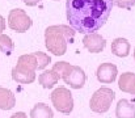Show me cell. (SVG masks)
<instances>
[{"mask_svg": "<svg viewBox=\"0 0 135 118\" xmlns=\"http://www.w3.org/2000/svg\"><path fill=\"white\" fill-rule=\"evenodd\" d=\"M113 5L114 0H67V21L75 32L96 33L108 21Z\"/></svg>", "mask_w": 135, "mask_h": 118, "instance_id": "cell-1", "label": "cell"}, {"mask_svg": "<svg viewBox=\"0 0 135 118\" xmlns=\"http://www.w3.org/2000/svg\"><path fill=\"white\" fill-rule=\"evenodd\" d=\"M75 30L67 25H52L45 30V45L49 53L56 56L64 55L67 51L68 41L74 38Z\"/></svg>", "mask_w": 135, "mask_h": 118, "instance_id": "cell-2", "label": "cell"}, {"mask_svg": "<svg viewBox=\"0 0 135 118\" xmlns=\"http://www.w3.org/2000/svg\"><path fill=\"white\" fill-rule=\"evenodd\" d=\"M37 70H38V62L36 53L24 54L18 58L17 64L12 70V79L20 84H32L36 80Z\"/></svg>", "mask_w": 135, "mask_h": 118, "instance_id": "cell-3", "label": "cell"}, {"mask_svg": "<svg viewBox=\"0 0 135 118\" xmlns=\"http://www.w3.org/2000/svg\"><path fill=\"white\" fill-rule=\"evenodd\" d=\"M52 70L59 74L60 79L74 89H80L85 84V72L79 66H72L67 62H58L52 66Z\"/></svg>", "mask_w": 135, "mask_h": 118, "instance_id": "cell-4", "label": "cell"}, {"mask_svg": "<svg viewBox=\"0 0 135 118\" xmlns=\"http://www.w3.org/2000/svg\"><path fill=\"white\" fill-rule=\"evenodd\" d=\"M114 98H115L114 91L108 87H102L92 95L89 101L90 110L94 113H106L110 109V105L114 101Z\"/></svg>", "mask_w": 135, "mask_h": 118, "instance_id": "cell-5", "label": "cell"}, {"mask_svg": "<svg viewBox=\"0 0 135 118\" xmlns=\"http://www.w3.org/2000/svg\"><path fill=\"white\" fill-rule=\"evenodd\" d=\"M51 102H52L54 108L58 112L63 113V114H70L72 112V109H74L72 93L70 92V89H67L64 87H59V88L52 91Z\"/></svg>", "mask_w": 135, "mask_h": 118, "instance_id": "cell-6", "label": "cell"}, {"mask_svg": "<svg viewBox=\"0 0 135 118\" xmlns=\"http://www.w3.org/2000/svg\"><path fill=\"white\" fill-rule=\"evenodd\" d=\"M32 18L28 16V13L20 8L12 9L8 15V26L17 32V33H25L32 26Z\"/></svg>", "mask_w": 135, "mask_h": 118, "instance_id": "cell-7", "label": "cell"}, {"mask_svg": "<svg viewBox=\"0 0 135 118\" xmlns=\"http://www.w3.org/2000/svg\"><path fill=\"white\" fill-rule=\"evenodd\" d=\"M117 74H118V68L113 63H102L97 67V71H96L97 80L104 84L113 83L117 79Z\"/></svg>", "mask_w": 135, "mask_h": 118, "instance_id": "cell-8", "label": "cell"}, {"mask_svg": "<svg viewBox=\"0 0 135 118\" xmlns=\"http://www.w3.org/2000/svg\"><path fill=\"white\" fill-rule=\"evenodd\" d=\"M83 43L85 46V49L93 53V54H97V53H101L105 46H106V41L102 36H100L98 33H89V34H85V37L83 38Z\"/></svg>", "mask_w": 135, "mask_h": 118, "instance_id": "cell-9", "label": "cell"}, {"mask_svg": "<svg viewBox=\"0 0 135 118\" xmlns=\"http://www.w3.org/2000/svg\"><path fill=\"white\" fill-rule=\"evenodd\" d=\"M115 116L117 118H135V105L126 98L119 100L115 108Z\"/></svg>", "mask_w": 135, "mask_h": 118, "instance_id": "cell-10", "label": "cell"}, {"mask_svg": "<svg viewBox=\"0 0 135 118\" xmlns=\"http://www.w3.org/2000/svg\"><path fill=\"white\" fill-rule=\"evenodd\" d=\"M130 42L126 38H115L112 42V53L119 58H126L130 54Z\"/></svg>", "mask_w": 135, "mask_h": 118, "instance_id": "cell-11", "label": "cell"}, {"mask_svg": "<svg viewBox=\"0 0 135 118\" xmlns=\"http://www.w3.org/2000/svg\"><path fill=\"white\" fill-rule=\"evenodd\" d=\"M16 105V97L13 92L8 88L0 87V109L1 110H11Z\"/></svg>", "mask_w": 135, "mask_h": 118, "instance_id": "cell-12", "label": "cell"}, {"mask_svg": "<svg viewBox=\"0 0 135 118\" xmlns=\"http://www.w3.org/2000/svg\"><path fill=\"white\" fill-rule=\"evenodd\" d=\"M118 87L122 92L135 95V74L133 72H125L119 76Z\"/></svg>", "mask_w": 135, "mask_h": 118, "instance_id": "cell-13", "label": "cell"}, {"mask_svg": "<svg viewBox=\"0 0 135 118\" xmlns=\"http://www.w3.org/2000/svg\"><path fill=\"white\" fill-rule=\"evenodd\" d=\"M59 79H60L59 74L51 68V70L44 71V72L38 76V83H40L44 88H46V89H51V88L59 81Z\"/></svg>", "mask_w": 135, "mask_h": 118, "instance_id": "cell-14", "label": "cell"}, {"mask_svg": "<svg viewBox=\"0 0 135 118\" xmlns=\"http://www.w3.org/2000/svg\"><path fill=\"white\" fill-rule=\"evenodd\" d=\"M30 117L32 118H52L54 113L51 110V108L49 105H46L44 102H38L36 104L32 110H30Z\"/></svg>", "mask_w": 135, "mask_h": 118, "instance_id": "cell-15", "label": "cell"}, {"mask_svg": "<svg viewBox=\"0 0 135 118\" xmlns=\"http://www.w3.org/2000/svg\"><path fill=\"white\" fill-rule=\"evenodd\" d=\"M15 49V45L12 42V39L9 36H5V34H0V51L7 54V55H11L12 51Z\"/></svg>", "mask_w": 135, "mask_h": 118, "instance_id": "cell-16", "label": "cell"}, {"mask_svg": "<svg viewBox=\"0 0 135 118\" xmlns=\"http://www.w3.org/2000/svg\"><path fill=\"white\" fill-rule=\"evenodd\" d=\"M36 55H37V62H38V70L46 68V66L51 62V58H50L47 54L42 53V51H37Z\"/></svg>", "mask_w": 135, "mask_h": 118, "instance_id": "cell-17", "label": "cell"}, {"mask_svg": "<svg viewBox=\"0 0 135 118\" xmlns=\"http://www.w3.org/2000/svg\"><path fill=\"white\" fill-rule=\"evenodd\" d=\"M114 4L119 8H125V9H130L135 5V0H114Z\"/></svg>", "mask_w": 135, "mask_h": 118, "instance_id": "cell-18", "label": "cell"}, {"mask_svg": "<svg viewBox=\"0 0 135 118\" xmlns=\"http://www.w3.org/2000/svg\"><path fill=\"white\" fill-rule=\"evenodd\" d=\"M24 1V4H26V5H29V7H34V5H37L38 3H41V0H22Z\"/></svg>", "mask_w": 135, "mask_h": 118, "instance_id": "cell-19", "label": "cell"}, {"mask_svg": "<svg viewBox=\"0 0 135 118\" xmlns=\"http://www.w3.org/2000/svg\"><path fill=\"white\" fill-rule=\"evenodd\" d=\"M11 118H28V116L24 113V112H17V113H15V114H12Z\"/></svg>", "mask_w": 135, "mask_h": 118, "instance_id": "cell-20", "label": "cell"}, {"mask_svg": "<svg viewBox=\"0 0 135 118\" xmlns=\"http://www.w3.org/2000/svg\"><path fill=\"white\" fill-rule=\"evenodd\" d=\"M4 29H5V20L3 16H0V34L4 32Z\"/></svg>", "mask_w": 135, "mask_h": 118, "instance_id": "cell-21", "label": "cell"}, {"mask_svg": "<svg viewBox=\"0 0 135 118\" xmlns=\"http://www.w3.org/2000/svg\"><path fill=\"white\" fill-rule=\"evenodd\" d=\"M134 59H135V49H134Z\"/></svg>", "mask_w": 135, "mask_h": 118, "instance_id": "cell-22", "label": "cell"}, {"mask_svg": "<svg viewBox=\"0 0 135 118\" xmlns=\"http://www.w3.org/2000/svg\"><path fill=\"white\" fill-rule=\"evenodd\" d=\"M54 1H58V0H54Z\"/></svg>", "mask_w": 135, "mask_h": 118, "instance_id": "cell-23", "label": "cell"}]
</instances>
